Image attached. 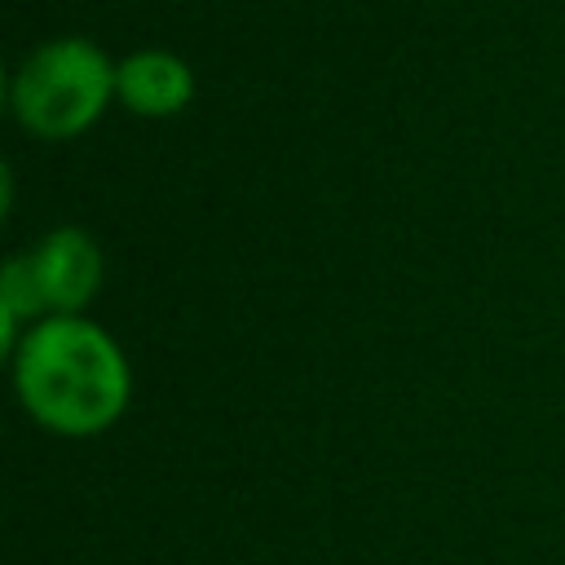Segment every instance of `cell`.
<instances>
[{"instance_id": "1", "label": "cell", "mask_w": 565, "mask_h": 565, "mask_svg": "<svg viewBox=\"0 0 565 565\" xmlns=\"http://www.w3.org/2000/svg\"><path fill=\"white\" fill-rule=\"evenodd\" d=\"M22 406L53 433H97L128 402V362L119 344L88 318H40L13 358Z\"/></svg>"}, {"instance_id": "2", "label": "cell", "mask_w": 565, "mask_h": 565, "mask_svg": "<svg viewBox=\"0 0 565 565\" xmlns=\"http://www.w3.org/2000/svg\"><path fill=\"white\" fill-rule=\"evenodd\" d=\"M115 66L84 35H57L13 71V110L40 137H71L106 106Z\"/></svg>"}, {"instance_id": "3", "label": "cell", "mask_w": 565, "mask_h": 565, "mask_svg": "<svg viewBox=\"0 0 565 565\" xmlns=\"http://www.w3.org/2000/svg\"><path fill=\"white\" fill-rule=\"evenodd\" d=\"M26 260H31V278H35L40 305L53 309V313H75L97 291L102 252H97L93 234H84L75 225L53 230L40 247L26 252Z\"/></svg>"}, {"instance_id": "4", "label": "cell", "mask_w": 565, "mask_h": 565, "mask_svg": "<svg viewBox=\"0 0 565 565\" xmlns=\"http://www.w3.org/2000/svg\"><path fill=\"white\" fill-rule=\"evenodd\" d=\"M115 88L141 115H172V110H181L190 102L194 75H190V66L177 53L141 49V53H128L115 66Z\"/></svg>"}]
</instances>
